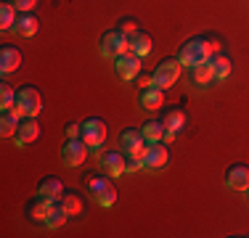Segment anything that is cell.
<instances>
[{
    "label": "cell",
    "instance_id": "cell-1",
    "mask_svg": "<svg viewBox=\"0 0 249 238\" xmlns=\"http://www.w3.org/2000/svg\"><path fill=\"white\" fill-rule=\"evenodd\" d=\"M212 58V43H210V34H196V37L186 40L178 51V61L183 67H196V64H204Z\"/></svg>",
    "mask_w": 249,
    "mask_h": 238
},
{
    "label": "cell",
    "instance_id": "cell-2",
    "mask_svg": "<svg viewBox=\"0 0 249 238\" xmlns=\"http://www.w3.org/2000/svg\"><path fill=\"white\" fill-rule=\"evenodd\" d=\"M106 135H109V130H106V122L101 117H90L82 122V140L88 143V148H90V153H96L101 156V148H104L106 143Z\"/></svg>",
    "mask_w": 249,
    "mask_h": 238
},
{
    "label": "cell",
    "instance_id": "cell-3",
    "mask_svg": "<svg viewBox=\"0 0 249 238\" xmlns=\"http://www.w3.org/2000/svg\"><path fill=\"white\" fill-rule=\"evenodd\" d=\"M88 190H90L93 201L101 206H114L117 201V188L111 183V175H90L88 177Z\"/></svg>",
    "mask_w": 249,
    "mask_h": 238
},
{
    "label": "cell",
    "instance_id": "cell-4",
    "mask_svg": "<svg viewBox=\"0 0 249 238\" xmlns=\"http://www.w3.org/2000/svg\"><path fill=\"white\" fill-rule=\"evenodd\" d=\"M98 51H101V56H106V58H117V56H122V53L130 51V37L122 34L120 29H109V32L101 34Z\"/></svg>",
    "mask_w": 249,
    "mask_h": 238
},
{
    "label": "cell",
    "instance_id": "cell-5",
    "mask_svg": "<svg viewBox=\"0 0 249 238\" xmlns=\"http://www.w3.org/2000/svg\"><path fill=\"white\" fill-rule=\"evenodd\" d=\"M16 111H19L21 117H37L40 111H43V93L37 90V87L32 85H24L16 95Z\"/></svg>",
    "mask_w": 249,
    "mask_h": 238
},
{
    "label": "cell",
    "instance_id": "cell-6",
    "mask_svg": "<svg viewBox=\"0 0 249 238\" xmlns=\"http://www.w3.org/2000/svg\"><path fill=\"white\" fill-rule=\"evenodd\" d=\"M180 69L183 64L175 58H162V61L157 64V69H154V85L162 87V90H167V87H173L178 82V77H180Z\"/></svg>",
    "mask_w": 249,
    "mask_h": 238
},
{
    "label": "cell",
    "instance_id": "cell-7",
    "mask_svg": "<svg viewBox=\"0 0 249 238\" xmlns=\"http://www.w3.org/2000/svg\"><path fill=\"white\" fill-rule=\"evenodd\" d=\"M88 153H90V148H88V143L82 138H69L61 148V159H64V164H69V167L85 164Z\"/></svg>",
    "mask_w": 249,
    "mask_h": 238
},
{
    "label": "cell",
    "instance_id": "cell-8",
    "mask_svg": "<svg viewBox=\"0 0 249 238\" xmlns=\"http://www.w3.org/2000/svg\"><path fill=\"white\" fill-rule=\"evenodd\" d=\"M141 67H143V58L135 56V53H130V51L114 58V69H117V74H120L124 82L135 80V77L141 74Z\"/></svg>",
    "mask_w": 249,
    "mask_h": 238
},
{
    "label": "cell",
    "instance_id": "cell-9",
    "mask_svg": "<svg viewBox=\"0 0 249 238\" xmlns=\"http://www.w3.org/2000/svg\"><path fill=\"white\" fill-rule=\"evenodd\" d=\"M98 159H101V170L111 177H120L122 172H127V153L122 148L120 151H104Z\"/></svg>",
    "mask_w": 249,
    "mask_h": 238
},
{
    "label": "cell",
    "instance_id": "cell-10",
    "mask_svg": "<svg viewBox=\"0 0 249 238\" xmlns=\"http://www.w3.org/2000/svg\"><path fill=\"white\" fill-rule=\"evenodd\" d=\"M143 164H146V170H164V167L170 164L167 143H164V140L149 143V151H146V156H143Z\"/></svg>",
    "mask_w": 249,
    "mask_h": 238
},
{
    "label": "cell",
    "instance_id": "cell-11",
    "mask_svg": "<svg viewBox=\"0 0 249 238\" xmlns=\"http://www.w3.org/2000/svg\"><path fill=\"white\" fill-rule=\"evenodd\" d=\"M37 138H40L37 117H24V119H21V124H19V130H16V135H14V143L19 148H24V146H29V143L37 140Z\"/></svg>",
    "mask_w": 249,
    "mask_h": 238
},
{
    "label": "cell",
    "instance_id": "cell-12",
    "mask_svg": "<svg viewBox=\"0 0 249 238\" xmlns=\"http://www.w3.org/2000/svg\"><path fill=\"white\" fill-rule=\"evenodd\" d=\"M225 186L233 190H249V164H231L225 170Z\"/></svg>",
    "mask_w": 249,
    "mask_h": 238
},
{
    "label": "cell",
    "instance_id": "cell-13",
    "mask_svg": "<svg viewBox=\"0 0 249 238\" xmlns=\"http://www.w3.org/2000/svg\"><path fill=\"white\" fill-rule=\"evenodd\" d=\"M51 206H53V199H45V196L37 193L35 199L27 201L24 212H27V217L32 220V222H45V220H48V214H51Z\"/></svg>",
    "mask_w": 249,
    "mask_h": 238
},
{
    "label": "cell",
    "instance_id": "cell-14",
    "mask_svg": "<svg viewBox=\"0 0 249 238\" xmlns=\"http://www.w3.org/2000/svg\"><path fill=\"white\" fill-rule=\"evenodd\" d=\"M21 61H24V56H21V51L16 45H3L0 48V71H3V74L16 71L21 67Z\"/></svg>",
    "mask_w": 249,
    "mask_h": 238
},
{
    "label": "cell",
    "instance_id": "cell-15",
    "mask_svg": "<svg viewBox=\"0 0 249 238\" xmlns=\"http://www.w3.org/2000/svg\"><path fill=\"white\" fill-rule=\"evenodd\" d=\"M40 29V19L32 14V11H19V19L14 24V32L21 34V37H32V34H37Z\"/></svg>",
    "mask_w": 249,
    "mask_h": 238
},
{
    "label": "cell",
    "instance_id": "cell-16",
    "mask_svg": "<svg viewBox=\"0 0 249 238\" xmlns=\"http://www.w3.org/2000/svg\"><path fill=\"white\" fill-rule=\"evenodd\" d=\"M138 103L143 106V109H151V111L162 109V103H164V90H162V87H157V85H151V87H141V93H138Z\"/></svg>",
    "mask_w": 249,
    "mask_h": 238
},
{
    "label": "cell",
    "instance_id": "cell-17",
    "mask_svg": "<svg viewBox=\"0 0 249 238\" xmlns=\"http://www.w3.org/2000/svg\"><path fill=\"white\" fill-rule=\"evenodd\" d=\"M64 190H67V186H64V183L58 180L56 175H48V177H43V180L37 183V193L45 196V199H53V201L61 199Z\"/></svg>",
    "mask_w": 249,
    "mask_h": 238
},
{
    "label": "cell",
    "instance_id": "cell-18",
    "mask_svg": "<svg viewBox=\"0 0 249 238\" xmlns=\"http://www.w3.org/2000/svg\"><path fill=\"white\" fill-rule=\"evenodd\" d=\"M162 124H164V130H170V133L178 135L183 127H186V111H183L180 106H170V109H164Z\"/></svg>",
    "mask_w": 249,
    "mask_h": 238
},
{
    "label": "cell",
    "instance_id": "cell-19",
    "mask_svg": "<svg viewBox=\"0 0 249 238\" xmlns=\"http://www.w3.org/2000/svg\"><path fill=\"white\" fill-rule=\"evenodd\" d=\"M151 51H154V37H151L149 32H143V29H138V32L130 37V53H135V56L146 58Z\"/></svg>",
    "mask_w": 249,
    "mask_h": 238
},
{
    "label": "cell",
    "instance_id": "cell-20",
    "mask_svg": "<svg viewBox=\"0 0 249 238\" xmlns=\"http://www.w3.org/2000/svg\"><path fill=\"white\" fill-rule=\"evenodd\" d=\"M21 119L24 117L16 109H3V117H0V135H3V138H14L19 124H21Z\"/></svg>",
    "mask_w": 249,
    "mask_h": 238
},
{
    "label": "cell",
    "instance_id": "cell-21",
    "mask_svg": "<svg viewBox=\"0 0 249 238\" xmlns=\"http://www.w3.org/2000/svg\"><path fill=\"white\" fill-rule=\"evenodd\" d=\"M210 64H212V69H215V80H225V77L231 74V69H233V61H231V56L228 53H212V58H210Z\"/></svg>",
    "mask_w": 249,
    "mask_h": 238
},
{
    "label": "cell",
    "instance_id": "cell-22",
    "mask_svg": "<svg viewBox=\"0 0 249 238\" xmlns=\"http://www.w3.org/2000/svg\"><path fill=\"white\" fill-rule=\"evenodd\" d=\"M191 80H194V85L207 87L212 80H215V69H212V64L204 61V64H196V67H191Z\"/></svg>",
    "mask_w": 249,
    "mask_h": 238
},
{
    "label": "cell",
    "instance_id": "cell-23",
    "mask_svg": "<svg viewBox=\"0 0 249 238\" xmlns=\"http://www.w3.org/2000/svg\"><path fill=\"white\" fill-rule=\"evenodd\" d=\"M58 201H61V206H64L69 214H72V217H74V214H82V212H85V201H82V196L77 193V190H64V196H61Z\"/></svg>",
    "mask_w": 249,
    "mask_h": 238
},
{
    "label": "cell",
    "instance_id": "cell-24",
    "mask_svg": "<svg viewBox=\"0 0 249 238\" xmlns=\"http://www.w3.org/2000/svg\"><path fill=\"white\" fill-rule=\"evenodd\" d=\"M16 19H19V8L14 5V0H3V3H0V27L14 29Z\"/></svg>",
    "mask_w": 249,
    "mask_h": 238
},
{
    "label": "cell",
    "instance_id": "cell-25",
    "mask_svg": "<svg viewBox=\"0 0 249 238\" xmlns=\"http://www.w3.org/2000/svg\"><path fill=\"white\" fill-rule=\"evenodd\" d=\"M141 133H143V140L146 143H159L164 138V124L162 119H149V122L141 127Z\"/></svg>",
    "mask_w": 249,
    "mask_h": 238
},
{
    "label": "cell",
    "instance_id": "cell-26",
    "mask_svg": "<svg viewBox=\"0 0 249 238\" xmlns=\"http://www.w3.org/2000/svg\"><path fill=\"white\" fill-rule=\"evenodd\" d=\"M138 143H143V133H141V130L127 127V130H122V133H120V148L124 153H130Z\"/></svg>",
    "mask_w": 249,
    "mask_h": 238
},
{
    "label": "cell",
    "instance_id": "cell-27",
    "mask_svg": "<svg viewBox=\"0 0 249 238\" xmlns=\"http://www.w3.org/2000/svg\"><path fill=\"white\" fill-rule=\"evenodd\" d=\"M69 217H72V214H69V212L61 206V201H53L51 214H48V220H45V225H48V228H61V225L67 222Z\"/></svg>",
    "mask_w": 249,
    "mask_h": 238
},
{
    "label": "cell",
    "instance_id": "cell-28",
    "mask_svg": "<svg viewBox=\"0 0 249 238\" xmlns=\"http://www.w3.org/2000/svg\"><path fill=\"white\" fill-rule=\"evenodd\" d=\"M16 95H19V90H14V85H8V82H3V85H0V106H3V109H14Z\"/></svg>",
    "mask_w": 249,
    "mask_h": 238
},
{
    "label": "cell",
    "instance_id": "cell-29",
    "mask_svg": "<svg viewBox=\"0 0 249 238\" xmlns=\"http://www.w3.org/2000/svg\"><path fill=\"white\" fill-rule=\"evenodd\" d=\"M114 29H120L122 34H127V37H133V34L138 32L141 27H138V21H135L133 16H122V19L117 21V27H114Z\"/></svg>",
    "mask_w": 249,
    "mask_h": 238
},
{
    "label": "cell",
    "instance_id": "cell-30",
    "mask_svg": "<svg viewBox=\"0 0 249 238\" xmlns=\"http://www.w3.org/2000/svg\"><path fill=\"white\" fill-rule=\"evenodd\" d=\"M67 135L69 138H82V122H67Z\"/></svg>",
    "mask_w": 249,
    "mask_h": 238
},
{
    "label": "cell",
    "instance_id": "cell-31",
    "mask_svg": "<svg viewBox=\"0 0 249 238\" xmlns=\"http://www.w3.org/2000/svg\"><path fill=\"white\" fill-rule=\"evenodd\" d=\"M135 80H138L141 87H151V85H154V71H151V74H149V71H141Z\"/></svg>",
    "mask_w": 249,
    "mask_h": 238
},
{
    "label": "cell",
    "instance_id": "cell-32",
    "mask_svg": "<svg viewBox=\"0 0 249 238\" xmlns=\"http://www.w3.org/2000/svg\"><path fill=\"white\" fill-rule=\"evenodd\" d=\"M14 5L19 11H32L35 5H37V0H14Z\"/></svg>",
    "mask_w": 249,
    "mask_h": 238
},
{
    "label": "cell",
    "instance_id": "cell-33",
    "mask_svg": "<svg viewBox=\"0 0 249 238\" xmlns=\"http://www.w3.org/2000/svg\"><path fill=\"white\" fill-rule=\"evenodd\" d=\"M247 193H249V190H247Z\"/></svg>",
    "mask_w": 249,
    "mask_h": 238
}]
</instances>
